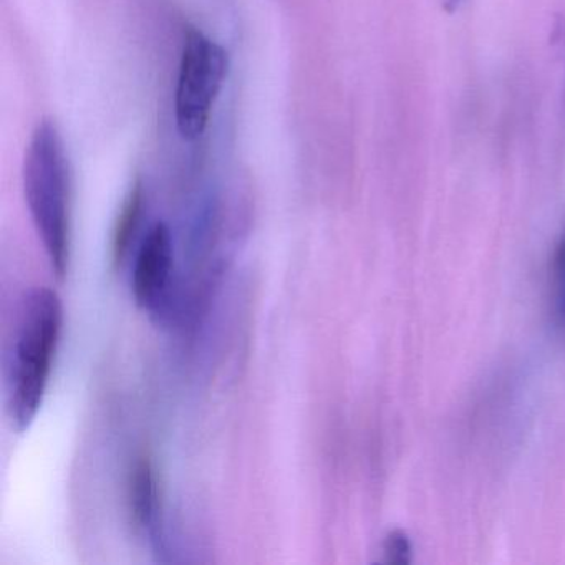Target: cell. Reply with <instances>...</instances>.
<instances>
[{"instance_id":"obj_1","label":"cell","mask_w":565,"mask_h":565,"mask_svg":"<svg viewBox=\"0 0 565 565\" xmlns=\"http://www.w3.org/2000/svg\"><path fill=\"white\" fill-rule=\"evenodd\" d=\"M64 330V306L49 287L28 290L15 307L2 355L6 413L12 428H31L44 403Z\"/></svg>"},{"instance_id":"obj_2","label":"cell","mask_w":565,"mask_h":565,"mask_svg":"<svg viewBox=\"0 0 565 565\" xmlns=\"http://www.w3.org/2000/svg\"><path fill=\"white\" fill-rule=\"evenodd\" d=\"M25 201L52 273L64 282L72 256V171L54 120L39 121L22 167Z\"/></svg>"},{"instance_id":"obj_3","label":"cell","mask_w":565,"mask_h":565,"mask_svg":"<svg viewBox=\"0 0 565 565\" xmlns=\"http://www.w3.org/2000/svg\"><path fill=\"white\" fill-rule=\"evenodd\" d=\"M227 72L226 49L198 29H188L174 90V121L183 140L196 141L206 134Z\"/></svg>"},{"instance_id":"obj_4","label":"cell","mask_w":565,"mask_h":565,"mask_svg":"<svg viewBox=\"0 0 565 565\" xmlns=\"http://www.w3.org/2000/svg\"><path fill=\"white\" fill-rule=\"evenodd\" d=\"M174 267L173 236L164 223L148 230L135 257L131 292L141 309L154 310L170 289Z\"/></svg>"},{"instance_id":"obj_5","label":"cell","mask_w":565,"mask_h":565,"mask_svg":"<svg viewBox=\"0 0 565 565\" xmlns=\"http://www.w3.org/2000/svg\"><path fill=\"white\" fill-rule=\"evenodd\" d=\"M130 511L135 525L160 545V489L150 456L135 461L130 475Z\"/></svg>"},{"instance_id":"obj_6","label":"cell","mask_w":565,"mask_h":565,"mask_svg":"<svg viewBox=\"0 0 565 565\" xmlns=\"http://www.w3.org/2000/svg\"><path fill=\"white\" fill-rule=\"evenodd\" d=\"M141 213H143V190L137 183L131 188L130 194L125 200L120 216L115 224L114 236H111V259L117 267L127 259L135 243L138 227H140Z\"/></svg>"},{"instance_id":"obj_7","label":"cell","mask_w":565,"mask_h":565,"mask_svg":"<svg viewBox=\"0 0 565 565\" xmlns=\"http://www.w3.org/2000/svg\"><path fill=\"white\" fill-rule=\"evenodd\" d=\"M383 554L388 564L405 565L412 561V544L403 531H392L383 542Z\"/></svg>"},{"instance_id":"obj_8","label":"cell","mask_w":565,"mask_h":565,"mask_svg":"<svg viewBox=\"0 0 565 565\" xmlns=\"http://www.w3.org/2000/svg\"><path fill=\"white\" fill-rule=\"evenodd\" d=\"M554 269L555 276L562 277L565 274V234L562 237L561 243H558L557 249H555L554 256Z\"/></svg>"},{"instance_id":"obj_9","label":"cell","mask_w":565,"mask_h":565,"mask_svg":"<svg viewBox=\"0 0 565 565\" xmlns=\"http://www.w3.org/2000/svg\"><path fill=\"white\" fill-rule=\"evenodd\" d=\"M562 279V287H561V294H558L557 299V316L558 319L562 320V322H565V274L561 277Z\"/></svg>"},{"instance_id":"obj_10","label":"cell","mask_w":565,"mask_h":565,"mask_svg":"<svg viewBox=\"0 0 565 565\" xmlns=\"http://www.w3.org/2000/svg\"><path fill=\"white\" fill-rule=\"evenodd\" d=\"M459 4V0H446V8L449 9V11H452V9L456 8V6Z\"/></svg>"}]
</instances>
